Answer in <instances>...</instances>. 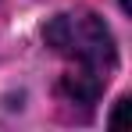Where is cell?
<instances>
[{"label": "cell", "instance_id": "2", "mask_svg": "<svg viewBox=\"0 0 132 132\" xmlns=\"http://www.w3.org/2000/svg\"><path fill=\"white\" fill-rule=\"evenodd\" d=\"M125 107H129V96H121V100H118V104H114V111H111V125H121V114H125Z\"/></svg>", "mask_w": 132, "mask_h": 132}, {"label": "cell", "instance_id": "1", "mask_svg": "<svg viewBox=\"0 0 132 132\" xmlns=\"http://www.w3.org/2000/svg\"><path fill=\"white\" fill-rule=\"evenodd\" d=\"M43 43L64 61V75H61V96L68 104H82L93 107L104 89L114 64H118V50H114V36L104 25L100 14L93 11H64L54 14L43 29Z\"/></svg>", "mask_w": 132, "mask_h": 132}]
</instances>
